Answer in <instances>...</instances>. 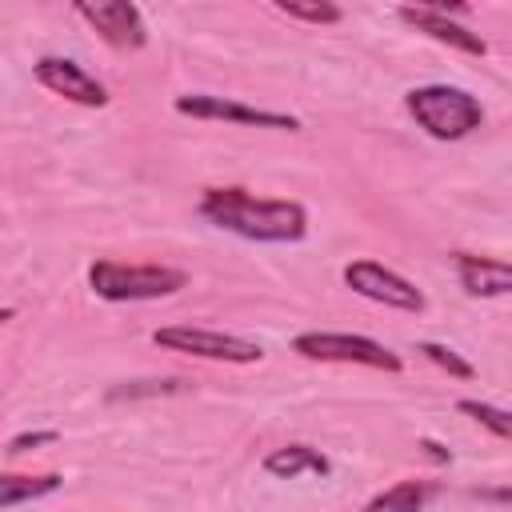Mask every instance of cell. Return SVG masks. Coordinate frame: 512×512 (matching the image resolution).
I'll use <instances>...</instances> for the list:
<instances>
[{
  "instance_id": "16",
  "label": "cell",
  "mask_w": 512,
  "mask_h": 512,
  "mask_svg": "<svg viewBox=\"0 0 512 512\" xmlns=\"http://www.w3.org/2000/svg\"><path fill=\"white\" fill-rule=\"evenodd\" d=\"M416 352H420L424 360H432L440 372H448L452 380H476V364L464 360L452 344H440V340H416Z\"/></svg>"
},
{
  "instance_id": "7",
  "label": "cell",
  "mask_w": 512,
  "mask_h": 512,
  "mask_svg": "<svg viewBox=\"0 0 512 512\" xmlns=\"http://www.w3.org/2000/svg\"><path fill=\"white\" fill-rule=\"evenodd\" d=\"M340 276L356 296H364L372 304H384V308H396V312H424L428 308V296L408 276L384 268L380 260H352V264H344Z\"/></svg>"
},
{
  "instance_id": "20",
  "label": "cell",
  "mask_w": 512,
  "mask_h": 512,
  "mask_svg": "<svg viewBox=\"0 0 512 512\" xmlns=\"http://www.w3.org/2000/svg\"><path fill=\"white\" fill-rule=\"evenodd\" d=\"M416 448H424V456H428V460H436V464H452V452H448L440 440H432V436H420V440H416Z\"/></svg>"
},
{
  "instance_id": "13",
  "label": "cell",
  "mask_w": 512,
  "mask_h": 512,
  "mask_svg": "<svg viewBox=\"0 0 512 512\" xmlns=\"http://www.w3.org/2000/svg\"><path fill=\"white\" fill-rule=\"evenodd\" d=\"M436 492H440V484H436V480H424V476L396 480L392 488L376 492L360 512H424Z\"/></svg>"
},
{
  "instance_id": "18",
  "label": "cell",
  "mask_w": 512,
  "mask_h": 512,
  "mask_svg": "<svg viewBox=\"0 0 512 512\" xmlns=\"http://www.w3.org/2000/svg\"><path fill=\"white\" fill-rule=\"evenodd\" d=\"M56 440H60V432H56V428L20 432V436H12V440L4 444V456H24V452H36V448H44V444H56Z\"/></svg>"
},
{
  "instance_id": "19",
  "label": "cell",
  "mask_w": 512,
  "mask_h": 512,
  "mask_svg": "<svg viewBox=\"0 0 512 512\" xmlns=\"http://www.w3.org/2000/svg\"><path fill=\"white\" fill-rule=\"evenodd\" d=\"M188 380H140V388H112V400H120V396H164V392H180Z\"/></svg>"
},
{
  "instance_id": "11",
  "label": "cell",
  "mask_w": 512,
  "mask_h": 512,
  "mask_svg": "<svg viewBox=\"0 0 512 512\" xmlns=\"http://www.w3.org/2000/svg\"><path fill=\"white\" fill-rule=\"evenodd\" d=\"M448 260H452V268H456L460 288H464L472 300L512 296V260L476 256V252H452Z\"/></svg>"
},
{
  "instance_id": "21",
  "label": "cell",
  "mask_w": 512,
  "mask_h": 512,
  "mask_svg": "<svg viewBox=\"0 0 512 512\" xmlns=\"http://www.w3.org/2000/svg\"><path fill=\"white\" fill-rule=\"evenodd\" d=\"M472 496H480V500H492V504H508V508H512V488H476Z\"/></svg>"
},
{
  "instance_id": "15",
  "label": "cell",
  "mask_w": 512,
  "mask_h": 512,
  "mask_svg": "<svg viewBox=\"0 0 512 512\" xmlns=\"http://www.w3.org/2000/svg\"><path fill=\"white\" fill-rule=\"evenodd\" d=\"M276 12L288 16V20H300V24H316V28L344 20V8L332 4V0H308V4H300V0H276Z\"/></svg>"
},
{
  "instance_id": "17",
  "label": "cell",
  "mask_w": 512,
  "mask_h": 512,
  "mask_svg": "<svg viewBox=\"0 0 512 512\" xmlns=\"http://www.w3.org/2000/svg\"><path fill=\"white\" fill-rule=\"evenodd\" d=\"M456 412H464V416H472L480 428H488L492 436H500V440H512V412L508 408H500V404H488V400H472V396H464V400H456Z\"/></svg>"
},
{
  "instance_id": "14",
  "label": "cell",
  "mask_w": 512,
  "mask_h": 512,
  "mask_svg": "<svg viewBox=\"0 0 512 512\" xmlns=\"http://www.w3.org/2000/svg\"><path fill=\"white\" fill-rule=\"evenodd\" d=\"M60 488H64V476L60 472H40V476L4 472L0 476V508H16L24 500H40V496H52Z\"/></svg>"
},
{
  "instance_id": "3",
  "label": "cell",
  "mask_w": 512,
  "mask_h": 512,
  "mask_svg": "<svg viewBox=\"0 0 512 512\" xmlns=\"http://www.w3.org/2000/svg\"><path fill=\"white\" fill-rule=\"evenodd\" d=\"M184 284H188V272L168 268V264H120V260H92L88 264V288L108 304L176 296Z\"/></svg>"
},
{
  "instance_id": "2",
  "label": "cell",
  "mask_w": 512,
  "mask_h": 512,
  "mask_svg": "<svg viewBox=\"0 0 512 512\" xmlns=\"http://www.w3.org/2000/svg\"><path fill=\"white\" fill-rule=\"evenodd\" d=\"M404 108L408 116L432 136V140H464L484 124V104L456 84H420L404 92Z\"/></svg>"
},
{
  "instance_id": "1",
  "label": "cell",
  "mask_w": 512,
  "mask_h": 512,
  "mask_svg": "<svg viewBox=\"0 0 512 512\" xmlns=\"http://www.w3.org/2000/svg\"><path fill=\"white\" fill-rule=\"evenodd\" d=\"M196 212L232 236L256 240V244H296L308 236V208L300 200H272L252 196L248 188H204Z\"/></svg>"
},
{
  "instance_id": "6",
  "label": "cell",
  "mask_w": 512,
  "mask_h": 512,
  "mask_svg": "<svg viewBox=\"0 0 512 512\" xmlns=\"http://www.w3.org/2000/svg\"><path fill=\"white\" fill-rule=\"evenodd\" d=\"M172 108L180 116L192 120H224V124H240V128H272V132H300V116L292 112H272V108H252L244 100L232 96H216V92H184L172 100Z\"/></svg>"
},
{
  "instance_id": "4",
  "label": "cell",
  "mask_w": 512,
  "mask_h": 512,
  "mask_svg": "<svg viewBox=\"0 0 512 512\" xmlns=\"http://www.w3.org/2000/svg\"><path fill=\"white\" fill-rule=\"evenodd\" d=\"M292 352L304 360H320V364H360L376 372H404L400 352H392L388 344L372 336H356V332H300L292 340Z\"/></svg>"
},
{
  "instance_id": "12",
  "label": "cell",
  "mask_w": 512,
  "mask_h": 512,
  "mask_svg": "<svg viewBox=\"0 0 512 512\" xmlns=\"http://www.w3.org/2000/svg\"><path fill=\"white\" fill-rule=\"evenodd\" d=\"M260 468H264L268 476H276V480H296V476H304V472H312V476H332V460H328L320 448H312V444H280V448H272V452L260 460Z\"/></svg>"
},
{
  "instance_id": "5",
  "label": "cell",
  "mask_w": 512,
  "mask_h": 512,
  "mask_svg": "<svg viewBox=\"0 0 512 512\" xmlns=\"http://www.w3.org/2000/svg\"><path fill=\"white\" fill-rule=\"evenodd\" d=\"M152 344L164 352H184L200 360H220V364H260L264 348L256 340L232 336V332H212V328H192V324H168L152 332Z\"/></svg>"
},
{
  "instance_id": "8",
  "label": "cell",
  "mask_w": 512,
  "mask_h": 512,
  "mask_svg": "<svg viewBox=\"0 0 512 512\" xmlns=\"http://www.w3.org/2000/svg\"><path fill=\"white\" fill-rule=\"evenodd\" d=\"M468 12H472L468 4H400L396 8V16L408 28L432 36L436 44H448V48H456L464 56H488V40L456 20V16H468Z\"/></svg>"
},
{
  "instance_id": "10",
  "label": "cell",
  "mask_w": 512,
  "mask_h": 512,
  "mask_svg": "<svg viewBox=\"0 0 512 512\" xmlns=\"http://www.w3.org/2000/svg\"><path fill=\"white\" fill-rule=\"evenodd\" d=\"M32 76L40 88H48L52 96H64L68 104H80V108H104L112 100L108 88L92 72H84L72 56H40L32 64Z\"/></svg>"
},
{
  "instance_id": "9",
  "label": "cell",
  "mask_w": 512,
  "mask_h": 512,
  "mask_svg": "<svg viewBox=\"0 0 512 512\" xmlns=\"http://www.w3.org/2000/svg\"><path fill=\"white\" fill-rule=\"evenodd\" d=\"M80 20L92 24V32L116 48V52H140L148 44V24H144V12L132 4V0H80L72 8Z\"/></svg>"
}]
</instances>
